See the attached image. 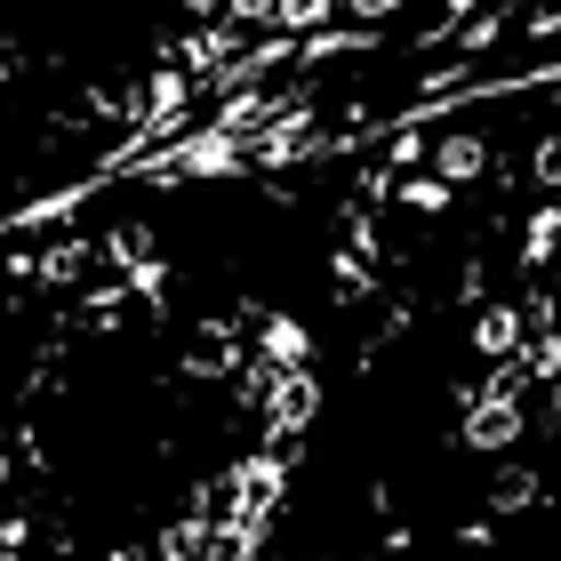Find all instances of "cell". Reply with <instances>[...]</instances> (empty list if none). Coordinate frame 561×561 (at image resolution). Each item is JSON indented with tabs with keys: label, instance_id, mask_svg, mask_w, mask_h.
I'll return each mask as SVG.
<instances>
[{
	"label": "cell",
	"instance_id": "1",
	"mask_svg": "<svg viewBox=\"0 0 561 561\" xmlns=\"http://www.w3.org/2000/svg\"><path fill=\"white\" fill-rule=\"evenodd\" d=\"M522 433H529L522 401H505V393H481V401H466L457 449H473V457H497V449H522Z\"/></svg>",
	"mask_w": 561,
	"mask_h": 561
},
{
	"label": "cell",
	"instance_id": "2",
	"mask_svg": "<svg viewBox=\"0 0 561 561\" xmlns=\"http://www.w3.org/2000/svg\"><path fill=\"white\" fill-rule=\"evenodd\" d=\"M313 417H321V377H313V362L280 369L273 386H265V433H305Z\"/></svg>",
	"mask_w": 561,
	"mask_h": 561
},
{
	"label": "cell",
	"instance_id": "3",
	"mask_svg": "<svg viewBox=\"0 0 561 561\" xmlns=\"http://www.w3.org/2000/svg\"><path fill=\"white\" fill-rule=\"evenodd\" d=\"M466 337H473V353H481V362H505V353H514V345L529 337V321H522V305H481Z\"/></svg>",
	"mask_w": 561,
	"mask_h": 561
},
{
	"label": "cell",
	"instance_id": "4",
	"mask_svg": "<svg viewBox=\"0 0 561 561\" xmlns=\"http://www.w3.org/2000/svg\"><path fill=\"white\" fill-rule=\"evenodd\" d=\"M490 169V145H481V129H457V137H442V152H433V176L457 193V185H473V176Z\"/></svg>",
	"mask_w": 561,
	"mask_h": 561
},
{
	"label": "cell",
	"instance_id": "5",
	"mask_svg": "<svg viewBox=\"0 0 561 561\" xmlns=\"http://www.w3.org/2000/svg\"><path fill=\"white\" fill-rule=\"evenodd\" d=\"M553 265H561V201L529 209V225H522V273H553Z\"/></svg>",
	"mask_w": 561,
	"mask_h": 561
},
{
	"label": "cell",
	"instance_id": "6",
	"mask_svg": "<svg viewBox=\"0 0 561 561\" xmlns=\"http://www.w3.org/2000/svg\"><path fill=\"white\" fill-rule=\"evenodd\" d=\"M257 362H273V369H305V362H313V337H305V321L273 313V321L257 329Z\"/></svg>",
	"mask_w": 561,
	"mask_h": 561
},
{
	"label": "cell",
	"instance_id": "7",
	"mask_svg": "<svg viewBox=\"0 0 561 561\" xmlns=\"http://www.w3.org/2000/svg\"><path fill=\"white\" fill-rule=\"evenodd\" d=\"M514 369L529 377V386H546V377H561V329H529V337L514 345Z\"/></svg>",
	"mask_w": 561,
	"mask_h": 561
},
{
	"label": "cell",
	"instance_id": "8",
	"mask_svg": "<svg viewBox=\"0 0 561 561\" xmlns=\"http://www.w3.org/2000/svg\"><path fill=\"white\" fill-rule=\"evenodd\" d=\"M522 505H546V481L529 473V466H505L497 490H490V514H522Z\"/></svg>",
	"mask_w": 561,
	"mask_h": 561
},
{
	"label": "cell",
	"instance_id": "9",
	"mask_svg": "<svg viewBox=\"0 0 561 561\" xmlns=\"http://www.w3.org/2000/svg\"><path fill=\"white\" fill-rule=\"evenodd\" d=\"M337 16V0H273V33H321Z\"/></svg>",
	"mask_w": 561,
	"mask_h": 561
},
{
	"label": "cell",
	"instance_id": "10",
	"mask_svg": "<svg viewBox=\"0 0 561 561\" xmlns=\"http://www.w3.org/2000/svg\"><path fill=\"white\" fill-rule=\"evenodd\" d=\"M201 538H209V522L176 514V522L161 529V553H152V561H201Z\"/></svg>",
	"mask_w": 561,
	"mask_h": 561
},
{
	"label": "cell",
	"instance_id": "11",
	"mask_svg": "<svg viewBox=\"0 0 561 561\" xmlns=\"http://www.w3.org/2000/svg\"><path fill=\"white\" fill-rule=\"evenodd\" d=\"M393 201H401V209H417V217H442L449 209V185H442V176H410V185L393 176Z\"/></svg>",
	"mask_w": 561,
	"mask_h": 561
},
{
	"label": "cell",
	"instance_id": "12",
	"mask_svg": "<svg viewBox=\"0 0 561 561\" xmlns=\"http://www.w3.org/2000/svg\"><path fill=\"white\" fill-rule=\"evenodd\" d=\"M329 289H337L345 305H362V297L377 289V273H369V257H337V265H329Z\"/></svg>",
	"mask_w": 561,
	"mask_h": 561
},
{
	"label": "cell",
	"instance_id": "13",
	"mask_svg": "<svg viewBox=\"0 0 561 561\" xmlns=\"http://www.w3.org/2000/svg\"><path fill=\"white\" fill-rule=\"evenodd\" d=\"M529 176H538L546 193L561 185V129H553V137H538V152H529Z\"/></svg>",
	"mask_w": 561,
	"mask_h": 561
},
{
	"label": "cell",
	"instance_id": "14",
	"mask_svg": "<svg viewBox=\"0 0 561 561\" xmlns=\"http://www.w3.org/2000/svg\"><path fill=\"white\" fill-rule=\"evenodd\" d=\"M24 538H33V514H16V505H9V514H0V546H9V553H16Z\"/></svg>",
	"mask_w": 561,
	"mask_h": 561
},
{
	"label": "cell",
	"instance_id": "15",
	"mask_svg": "<svg viewBox=\"0 0 561 561\" xmlns=\"http://www.w3.org/2000/svg\"><path fill=\"white\" fill-rule=\"evenodd\" d=\"M225 16L233 24H273V0H225Z\"/></svg>",
	"mask_w": 561,
	"mask_h": 561
},
{
	"label": "cell",
	"instance_id": "16",
	"mask_svg": "<svg viewBox=\"0 0 561 561\" xmlns=\"http://www.w3.org/2000/svg\"><path fill=\"white\" fill-rule=\"evenodd\" d=\"M185 16H201V24H225V0H185Z\"/></svg>",
	"mask_w": 561,
	"mask_h": 561
},
{
	"label": "cell",
	"instance_id": "17",
	"mask_svg": "<svg viewBox=\"0 0 561 561\" xmlns=\"http://www.w3.org/2000/svg\"><path fill=\"white\" fill-rule=\"evenodd\" d=\"M105 561H152V553H145V546H113Z\"/></svg>",
	"mask_w": 561,
	"mask_h": 561
},
{
	"label": "cell",
	"instance_id": "18",
	"mask_svg": "<svg viewBox=\"0 0 561 561\" xmlns=\"http://www.w3.org/2000/svg\"><path fill=\"white\" fill-rule=\"evenodd\" d=\"M546 386H553V393H546V401H553V417H561V377H546Z\"/></svg>",
	"mask_w": 561,
	"mask_h": 561
},
{
	"label": "cell",
	"instance_id": "19",
	"mask_svg": "<svg viewBox=\"0 0 561 561\" xmlns=\"http://www.w3.org/2000/svg\"><path fill=\"white\" fill-rule=\"evenodd\" d=\"M0 490H9V449H0Z\"/></svg>",
	"mask_w": 561,
	"mask_h": 561
},
{
	"label": "cell",
	"instance_id": "20",
	"mask_svg": "<svg viewBox=\"0 0 561 561\" xmlns=\"http://www.w3.org/2000/svg\"><path fill=\"white\" fill-rule=\"evenodd\" d=\"M0 561H16V553H9V546H0Z\"/></svg>",
	"mask_w": 561,
	"mask_h": 561
},
{
	"label": "cell",
	"instance_id": "21",
	"mask_svg": "<svg viewBox=\"0 0 561 561\" xmlns=\"http://www.w3.org/2000/svg\"><path fill=\"white\" fill-rule=\"evenodd\" d=\"M57 561H81V553H57Z\"/></svg>",
	"mask_w": 561,
	"mask_h": 561
}]
</instances>
